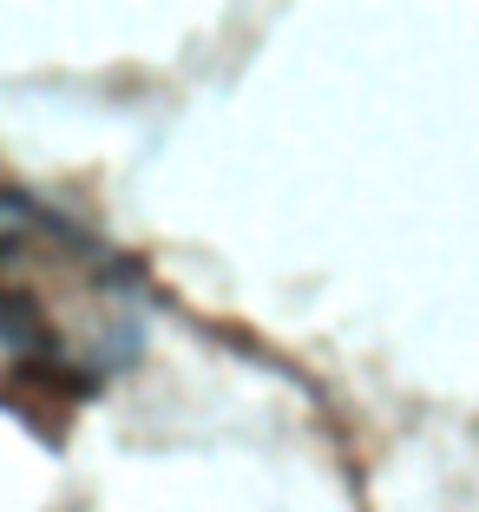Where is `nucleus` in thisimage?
<instances>
[{"label":"nucleus","instance_id":"1","mask_svg":"<svg viewBox=\"0 0 479 512\" xmlns=\"http://www.w3.org/2000/svg\"><path fill=\"white\" fill-rule=\"evenodd\" d=\"M145 283L112 243L33 197H0V355L7 407L53 401L73 414L86 394L138 362Z\"/></svg>","mask_w":479,"mask_h":512}]
</instances>
